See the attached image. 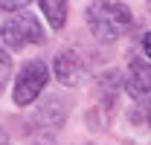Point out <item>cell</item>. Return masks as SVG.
<instances>
[{"mask_svg": "<svg viewBox=\"0 0 151 145\" xmlns=\"http://www.w3.org/2000/svg\"><path fill=\"white\" fill-rule=\"evenodd\" d=\"M9 75H12V58H9V52H6L3 47H0V90L6 87Z\"/></svg>", "mask_w": 151, "mask_h": 145, "instance_id": "ba28073f", "label": "cell"}, {"mask_svg": "<svg viewBox=\"0 0 151 145\" xmlns=\"http://www.w3.org/2000/svg\"><path fill=\"white\" fill-rule=\"evenodd\" d=\"M142 52L151 58V32H145V35H142Z\"/></svg>", "mask_w": 151, "mask_h": 145, "instance_id": "30bf717a", "label": "cell"}, {"mask_svg": "<svg viewBox=\"0 0 151 145\" xmlns=\"http://www.w3.org/2000/svg\"><path fill=\"white\" fill-rule=\"evenodd\" d=\"M41 9L52 29H61L67 23V0H41Z\"/></svg>", "mask_w": 151, "mask_h": 145, "instance_id": "8992f818", "label": "cell"}, {"mask_svg": "<svg viewBox=\"0 0 151 145\" xmlns=\"http://www.w3.org/2000/svg\"><path fill=\"white\" fill-rule=\"evenodd\" d=\"M52 70H55V75H58V81H61V84H76V81L84 75V67H81L78 55H73V52H61V55H55Z\"/></svg>", "mask_w": 151, "mask_h": 145, "instance_id": "5b68a950", "label": "cell"}, {"mask_svg": "<svg viewBox=\"0 0 151 145\" xmlns=\"http://www.w3.org/2000/svg\"><path fill=\"white\" fill-rule=\"evenodd\" d=\"M125 87H128V93H134L137 99L148 96V93H151V61H142V58L131 61Z\"/></svg>", "mask_w": 151, "mask_h": 145, "instance_id": "277c9868", "label": "cell"}, {"mask_svg": "<svg viewBox=\"0 0 151 145\" xmlns=\"http://www.w3.org/2000/svg\"><path fill=\"white\" fill-rule=\"evenodd\" d=\"M32 0H0V12H20L23 6H29Z\"/></svg>", "mask_w": 151, "mask_h": 145, "instance_id": "9c48e42d", "label": "cell"}, {"mask_svg": "<svg viewBox=\"0 0 151 145\" xmlns=\"http://www.w3.org/2000/svg\"><path fill=\"white\" fill-rule=\"evenodd\" d=\"M0 145H9V139H6V136H3V134H0Z\"/></svg>", "mask_w": 151, "mask_h": 145, "instance_id": "8fae6325", "label": "cell"}, {"mask_svg": "<svg viewBox=\"0 0 151 145\" xmlns=\"http://www.w3.org/2000/svg\"><path fill=\"white\" fill-rule=\"evenodd\" d=\"M131 9L125 3H113V0H93L87 6V26L99 41L113 44L125 35V29L131 26Z\"/></svg>", "mask_w": 151, "mask_h": 145, "instance_id": "6da1fadb", "label": "cell"}, {"mask_svg": "<svg viewBox=\"0 0 151 145\" xmlns=\"http://www.w3.org/2000/svg\"><path fill=\"white\" fill-rule=\"evenodd\" d=\"M145 3H148V9H151V0H145Z\"/></svg>", "mask_w": 151, "mask_h": 145, "instance_id": "7c38bea8", "label": "cell"}, {"mask_svg": "<svg viewBox=\"0 0 151 145\" xmlns=\"http://www.w3.org/2000/svg\"><path fill=\"white\" fill-rule=\"evenodd\" d=\"M47 78H50V70H47L44 61H29V64H23V70H20L18 78H15V93H12L15 105H18V108L32 105L38 99V93L47 87Z\"/></svg>", "mask_w": 151, "mask_h": 145, "instance_id": "3957f363", "label": "cell"}, {"mask_svg": "<svg viewBox=\"0 0 151 145\" xmlns=\"http://www.w3.org/2000/svg\"><path fill=\"white\" fill-rule=\"evenodd\" d=\"M131 122L151 128V102H137V108L131 110Z\"/></svg>", "mask_w": 151, "mask_h": 145, "instance_id": "52a82bcc", "label": "cell"}, {"mask_svg": "<svg viewBox=\"0 0 151 145\" xmlns=\"http://www.w3.org/2000/svg\"><path fill=\"white\" fill-rule=\"evenodd\" d=\"M0 38H3V44H6L9 50H20V47H26V44H41V41H44V29H41V23H38L35 15H29V12H15L12 18L3 20Z\"/></svg>", "mask_w": 151, "mask_h": 145, "instance_id": "7a4b0ae2", "label": "cell"}]
</instances>
